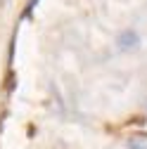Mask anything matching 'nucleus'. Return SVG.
Returning a JSON list of instances; mask_svg holds the SVG:
<instances>
[{
  "label": "nucleus",
  "instance_id": "obj_1",
  "mask_svg": "<svg viewBox=\"0 0 147 149\" xmlns=\"http://www.w3.org/2000/svg\"><path fill=\"white\" fill-rule=\"evenodd\" d=\"M140 45V33L133 31V29H128V31H121L119 33V38H116V47L121 52H131Z\"/></svg>",
  "mask_w": 147,
  "mask_h": 149
},
{
  "label": "nucleus",
  "instance_id": "obj_2",
  "mask_svg": "<svg viewBox=\"0 0 147 149\" xmlns=\"http://www.w3.org/2000/svg\"><path fill=\"white\" fill-rule=\"evenodd\" d=\"M128 149H147V140L135 137V140H131V142H128Z\"/></svg>",
  "mask_w": 147,
  "mask_h": 149
}]
</instances>
